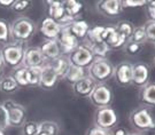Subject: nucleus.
I'll return each instance as SVG.
<instances>
[{
  "mask_svg": "<svg viewBox=\"0 0 155 135\" xmlns=\"http://www.w3.org/2000/svg\"><path fill=\"white\" fill-rule=\"evenodd\" d=\"M60 80H61V79L56 74V72L54 71V69L51 67L48 63H46L44 67H43L39 87L45 90H52L58 86Z\"/></svg>",
  "mask_w": 155,
  "mask_h": 135,
  "instance_id": "dca6fc26",
  "label": "nucleus"
},
{
  "mask_svg": "<svg viewBox=\"0 0 155 135\" xmlns=\"http://www.w3.org/2000/svg\"><path fill=\"white\" fill-rule=\"evenodd\" d=\"M37 31V25L31 18L17 17L11 24V38L13 41L27 44Z\"/></svg>",
  "mask_w": 155,
  "mask_h": 135,
  "instance_id": "f257e3e1",
  "label": "nucleus"
},
{
  "mask_svg": "<svg viewBox=\"0 0 155 135\" xmlns=\"http://www.w3.org/2000/svg\"><path fill=\"white\" fill-rule=\"evenodd\" d=\"M153 67L155 68V55H154V57H153Z\"/></svg>",
  "mask_w": 155,
  "mask_h": 135,
  "instance_id": "49530a36",
  "label": "nucleus"
},
{
  "mask_svg": "<svg viewBox=\"0 0 155 135\" xmlns=\"http://www.w3.org/2000/svg\"><path fill=\"white\" fill-rule=\"evenodd\" d=\"M150 67L145 62H138L132 64V83L134 87L141 88L150 83Z\"/></svg>",
  "mask_w": 155,
  "mask_h": 135,
  "instance_id": "1a4fd4ad",
  "label": "nucleus"
},
{
  "mask_svg": "<svg viewBox=\"0 0 155 135\" xmlns=\"http://www.w3.org/2000/svg\"><path fill=\"white\" fill-rule=\"evenodd\" d=\"M58 42L61 48V54L62 55H69L75 48H77L81 45L79 40L72 36L70 30L68 28V25H63L61 29V32L59 34L58 38Z\"/></svg>",
  "mask_w": 155,
  "mask_h": 135,
  "instance_id": "9d476101",
  "label": "nucleus"
},
{
  "mask_svg": "<svg viewBox=\"0 0 155 135\" xmlns=\"http://www.w3.org/2000/svg\"><path fill=\"white\" fill-rule=\"evenodd\" d=\"M146 11H147L148 21H155V1H147Z\"/></svg>",
  "mask_w": 155,
  "mask_h": 135,
  "instance_id": "ea45409f",
  "label": "nucleus"
},
{
  "mask_svg": "<svg viewBox=\"0 0 155 135\" xmlns=\"http://www.w3.org/2000/svg\"><path fill=\"white\" fill-rule=\"evenodd\" d=\"M95 86L97 83L92 78H90L89 76H86L78 80L76 84L72 85V92L78 97H89Z\"/></svg>",
  "mask_w": 155,
  "mask_h": 135,
  "instance_id": "a211bd4d",
  "label": "nucleus"
},
{
  "mask_svg": "<svg viewBox=\"0 0 155 135\" xmlns=\"http://www.w3.org/2000/svg\"><path fill=\"white\" fill-rule=\"evenodd\" d=\"M131 41H134V42H139V44H144L147 41V37H146V33H145L144 27H137L134 28V31L132 33V37H131Z\"/></svg>",
  "mask_w": 155,
  "mask_h": 135,
  "instance_id": "f704fd0d",
  "label": "nucleus"
},
{
  "mask_svg": "<svg viewBox=\"0 0 155 135\" xmlns=\"http://www.w3.org/2000/svg\"><path fill=\"white\" fill-rule=\"evenodd\" d=\"M63 5H64L67 16L71 21L78 20V17L84 8L83 4L81 1H76V0H66V1H63Z\"/></svg>",
  "mask_w": 155,
  "mask_h": 135,
  "instance_id": "b1692460",
  "label": "nucleus"
},
{
  "mask_svg": "<svg viewBox=\"0 0 155 135\" xmlns=\"http://www.w3.org/2000/svg\"><path fill=\"white\" fill-rule=\"evenodd\" d=\"M46 60L41 53V49L38 46L35 47H27L24 57H23L22 67L27 68H41L46 64Z\"/></svg>",
  "mask_w": 155,
  "mask_h": 135,
  "instance_id": "9b49d317",
  "label": "nucleus"
},
{
  "mask_svg": "<svg viewBox=\"0 0 155 135\" xmlns=\"http://www.w3.org/2000/svg\"><path fill=\"white\" fill-rule=\"evenodd\" d=\"M111 135H130V130L123 126H116L114 130H111Z\"/></svg>",
  "mask_w": 155,
  "mask_h": 135,
  "instance_id": "a19ab883",
  "label": "nucleus"
},
{
  "mask_svg": "<svg viewBox=\"0 0 155 135\" xmlns=\"http://www.w3.org/2000/svg\"><path fill=\"white\" fill-rule=\"evenodd\" d=\"M95 7L100 14L107 17H116L123 11L121 0H101L97 2Z\"/></svg>",
  "mask_w": 155,
  "mask_h": 135,
  "instance_id": "2eb2a0df",
  "label": "nucleus"
},
{
  "mask_svg": "<svg viewBox=\"0 0 155 135\" xmlns=\"http://www.w3.org/2000/svg\"><path fill=\"white\" fill-rule=\"evenodd\" d=\"M8 127H9L8 115H7V111H6L5 107L2 105V103H0V130L5 132Z\"/></svg>",
  "mask_w": 155,
  "mask_h": 135,
  "instance_id": "e433bc0d",
  "label": "nucleus"
},
{
  "mask_svg": "<svg viewBox=\"0 0 155 135\" xmlns=\"http://www.w3.org/2000/svg\"><path fill=\"white\" fill-rule=\"evenodd\" d=\"M31 5H32V1L30 0H15L11 9L15 13H24L31 7Z\"/></svg>",
  "mask_w": 155,
  "mask_h": 135,
  "instance_id": "72a5a7b5",
  "label": "nucleus"
},
{
  "mask_svg": "<svg viewBox=\"0 0 155 135\" xmlns=\"http://www.w3.org/2000/svg\"><path fill=\"white\" fill-rule=\"evenodd\" d=\"M0 135H5V132H2V130H0Z\"/></svg>",
  "mask_w": 155,
  "mask_h": 135,
  "instance_id": "de8ad7c7",
  "label": "nucleus"
},
{
  "mask_svg": "<svg viewBox=\"0 0 155 135\" xmlns=\"http://www.w3.org/2000/svg\"><path fill=\"white\" fill-rule=\"evenodd\" d=\"M129 121L138 133H147L155 130V118L150 108L140 105L130 112Z\"/></svg>",
  "mask_w": 155,
  "mask_h": 135,
  "instance_id": "f03ea898",
  "label": "nucleus"
},
{
  "mask_svg": "<svg viewBox=\"0 0 155 135\" xmlns=\"http://www.w3.org/2000/svg\"><path fill=\"white\" fill-rule=\"evenodd\" d=\"M94 126L106 130H114L118 123V116L111 107L99 108L95 110L93 118Z\"/></svg>",
  "mask_w": 155,
  "mask_h": 135,
  "instance_id": "39448f33",
  "label": "nucleus"
},
{
  "mask_svg": "<svg viewBox=\"0 0 155 135\" xmlns=\"http://www.w3.org/2000/svg\"><path fill=\"white\" fill-rule=\"evenodd\" d=\"M25 49H27L25 44L16 42V41H11L9 44L2 46L0 49V55L2 57L5 67L13 70L22 67Z\"/></svg>",
  "mask_w": 155,
  "mask_h": 135,
  "instance_id": "7ed1b4c3",
  "label": "nucleus"
},
{
  "mask_svg": "<svg viewBox=\"0 0 155 135\" xmlns=\"http://www.w3.org/2000/svg\"><path fill=\"white\" fill-rule=\"evenodd\" d=\"M39 130H43L47 132L50 135H58L60 132V127L58 123L53 120H44L39 123Z\"/></svg>",
  "mask_w": 155,
  "mask_h": 135,
  "instance_id": "7c9ffc66",
  "label": "nucleus"
},
{
  "mask_svg": "<svg viewBox=\"0 0 155 135\" xmlns=\"http://www.w3.org/2000/svg\"><path fill=\"white\" fill-rule=\"evenodd\" d=\"M90 102L97 109L105 107H110L114 100V94L111 88L106 84H97L93 92L89 96Z\"/></svg>",
  "mask_w": 155,
  "mask_h": 135,
  "instance_id": "0eeeda50",
  "label": "nucleus"
},
{
  "mask_svg": "<svg viewBox=\"0 0 155 135\" xmlns=\"http://www.w3.org/2000/svg\"><path fill=\"white\" fill-rule=\"evenodd\" d=\"M68 58H69V62L71 65L86 69V70L95 60L92 52L90 51V48L85 44H81L77 48H75L68 55Z\"/></svg>",
  "mask_w": 155,
  "mask_h": 135,
  "instance_id": "6e6552de",
  "label": "nucleus"
},
{
  "mask_svg": "<svg viewBox=\"0 0 155 135\" xmlns=\"http://www.w3.org/2000/svg\"><path fill=\"white\" fill-rule=\"evenodd\" d=\"M37 135H50L47 132H45V130H39V132H38V134Z\"/></svg>",
  "mask_w": 155,
  "mask_h": 135,
  "instance_id": "c03bdc74",
  "label": "nucleus"
},
{
  "mask_svg": "<svg viewBox=\"0 0 155 135\" xmlns=\"http://www.w3.org/2000/svg\"><path fill=\"white\" fill-rule=\"evenodd\" d=\"M2 105L5 107L7 115H8V123L9 127H22L27 121V109L24 105L13 101L6 100L2 102Z\"/></svg>",
  "mask_w": 155,
  "mask_h": 135,
  "instance_id": "423d86ee",
  "label": "nucleus"
},
{
  "mask_svg": "<svg viewBox=\"0 0 155 135\" xmlns=\"http://www.w3.org/2000/svg\"><path fill=\"white\" fill-rule=\"evenodd\" d=\"M115 67L108 58H95L87 69V76L97 84H105V81L114 77Z\"/></svg>",
  "mask_w": 155,
  "mask_h": 135,
  "instance_id": "20e7f679",
  "label": "nucleus"
},
{
  "mask_svg": "<svg viewBox=\"0 0 155 135\" xmlns=\"http://www.w3.org/2000/svg\"><path fill=\"white\" fill-rule=\"evenodd\" d=\"M153 44H154V47H155V42H153Z\"/></svg>",
  "mask_w": 155,
  "mask_h": 135,
  "instance_id": "09e8293b",
  "label": "nucleus"
},
{
  "mask_svg": "<svg viewBox=\"0 0 155 135\" xmlns=\"http://www.w3.org/2000/svg\"><path fill=\"white\" fill-rule=\"evenodd\" d=\"M143 27H144L147 40L155 42V21H147Z\"/></svg>",
  "mask_w": 155,
  "mask_h": 135,
  "instance_id": "c9c22d12",
  "label": "nucleus"
},
{
  "mask_svg": "<svg viewBox=\"0 0 155 135\" xmlns=\"http://www.w3.org/2000/svg\"><path fill=\"white\" fill-rule=\"evenodd\" d=\"M154 135H155V134H154Z\"/></svg>",
  "mask_w": 155,
  "mask_h": 135,
  "instance_id": "8fccbe9b",
  "label": "nucleus"
},
{
  "mask_svg": "<svg viewBox=\"0 0 155 135\" xmlns=\"http://www.w3.org/2000/svg\"><path fill=\"white\" fill-rule=\"evenodd\" d=\"M116 84L121 87H127L132 83V64L130 62L118 63L114 69V77Z\"/></svg>",
  "mask_w": 155,
  "mask_h": 135,
  "instance_id": "ddd939ff",
  "label": "nucleus"
},
{
  "mask_svg": "<svg viewBox=\"0 0 155 135\" xmlns=\"http://www.w3.org/2000/svg\"><path fill=\"white\" fill-rule=\"evenodd\" d=\"M87 76V70L86 69H82V68L75 67V65H70V68L68 69L66 76L63 77V79L66 80L69 85L76 84L78 80H81L82 78Z\"/></svg>",
  "mask_w": 155,
  "mask_h": 135,
  "instance_id": "393cba45",
  "label": "nucleus"
},
{
  "mask_svg": "<svg viewBox=\"0 0 155 135\" xmlns=\"http://www.w3.org/2000/svg\"><path fill=\"white\" fill-rule=\"evenodd\" d=\"M115 30L117 31V33L120 36H122L124 39H127V41L131 39L132 33L134 31V25L132 22L127 21V20H122L120 22L116 23V25L114 27Z\"/></svg>",
  "mask_w": 155,
  "mask_h": 135,
  "instance_id": "bb28decb",
  "label": "nucleus"
},
{
  "mask_svg": "<svg viewBox=\"0 0 155 135\" xmlns=\"http://www.w3.org/2000/svg\"><path fill=\"white\" fill-rule=\"evenodd\" d=\"M40 49H41V53L44 55L46 62H52L60 55H62L61 48H60L58 40H46L44 44L40 46Z\"/></svg>",
  "mask_w": 155,
  "mask_h": 135,
  "instance_id": "aec40b11",
  "label": "nucleus"
},
{
  "mask_svg": "<svg viewBox=\"0 0 155 135\" xmlns=\"http://www.w3.org/2000/svg\"><path fill=\"white\" fill-rule=\"evenodd\" d=\"M27 69V68H25ZM41 68H29L25 70V79H27V84L28 87H39L40 83V77H41Z\"/></svg>",
  "mask_w": 155,
  "mask_h": 135,
  "instance_id": "cd10ccee",
  "label": "nucleus"
},
{
  "mask_svg": "<svg viewBox=\"0 0 155 135\" xmlns=\"http://www.w3.org/2000/svg\"><path fill=\"white\" fill-rule=\"evenodd\" d=\"M62 25H60L51 17H45L40 25V33L45 40H58L61 32Z\"/></svg>",
  "mask_w": 155,
  "mask_h": 135,
  "instance_id": "f3484780",
  "label": "nucleus"
},
{
  "mask_svg": "<svg viewBox=\"0 0 155 135\" xmlns=\"http://www.w3.org/2000/svg\"><path fill=\"white\" fill-rule=\"evenodd\" d=\"M138 100L144 107H155V83H148L139 89Z\"/></svg>",
  "mask_w": 155,
  "mask_h": 135,
  "instance_id": "6ab92c4d",
  "label": "nucleus"
},
{
  "mask_svg": "<svg viewBox=\"0 0 155 135\" xmlns=\"http://www.w3.org/2000/svg\"><path fill=\"white\" fill-rule=\"evenodd\" d=\"M84 44L89 47L95 58H107L111 52L104 41H85Z\"/></svg>",
  "mask_w": 155,
  "mask_h": 135,
  "instance_id": "4be33fe9",
  "label": "nucleus"
},
{
  "mask_svg": "<svg viewBox=\"0 0 155 135\" xmlns=\"http://www.w3.org/2000/svg\"><path fill=\"white\" fill-rule=\"evenodd\" d=\"M68 28L72 33V36H75L81 42V41L86 40V37H87V33H89V30L91 27L86 21L78 18V20H75L71 23H69Z\"/></svg>",
  "mask_w": 155,
  "mask_h": 135,
  "instance_id": "412c9836",
  "label": "nucleus"
},
{
  "mask_svg": "<svg viewBox=\"0 0 155 135\" xmlns=\"http://www.w3.org/2000/svg\"><path fill=\"white\" fill-rule=\"evenodd\" d=\"M144 49V44H139V42H134L129 40L125 46L123 47L124 53L129 55V56H138L139 54H141V52Z\"/></svg>",
  "mask_w": 155,
  "mask_h": 135,
  "instance_id": "c756f323",
  "label": "nucleus"
},
{
  "mask_svg": "<svg viewBox=\"0 0 155 135\" xmlns=\"http://www.w3.org/2000/svg\"><path fill=\"white\" fill-rule=\"evenodd\" d=\"M51 67L54 69V71L56 72V74L60 77V79H63V77L66 76L68 69L70 68V62H69V58L68 55H60V56L55 58L54 61L52 62H47Z\"/></svg>",
  "mask_w": 155,
  "mask_h": 135,
  "instance_id": "5701e85b",
  "label": "nucleus"
},
{
  "mask_svg": "<svg viewBox=\"0 0 155 135\" xmlns=\"http://www.w3.org/2000/svg\"><path fill=\"white\" fill-rule=\"evenodd\" d=\"M130 135H145L143 133H130Z\"/></svg>",
  "mask_w": 155,
  "mask_h": 135,
  "instance_id": "a18cd8bd",
  "label": "nucleus"
},
{
  "mask_svg": "<svg viewBox=\"0 0 155 135\" xmlns=\"http://www.w3.org/2000/svg\"><path fill=\"white\" fill-rule=\"evenodd\" d=\"M101 41H104L110 49L123 48L127 42V39L117 33L114 27H104V30L101 32Z\"/></svg>",
  "mask_w": 155,
  "mask_h": 135,
  "instance_id": "f8f14e48",
  "label": "nucleus"
},
{
  "mask_svg": "<svg viewBox=\"0 0 155 135\" xmlns=\"http://www.w3.org/2000/svg\"><path fill=\"white\" fill-rule=\"evenodd\" d=\"M15 0H0V7L2 8H9L11 9Z\"/></svg>",
  "mask_w": 155,
  "mask_h": 135,
  "instance_id": "79ce46f5",
  "label": "nucleus"
},
{
  "mask_svg": "<svg viewBox=\"0 0 155 135\" xmlns=\"http://www.w3.org/2000/svg\"><path fill=\"white\" fill-rule=\"evenodd\" d=\"M147 1L146 0H122L123 8H138V7H144L146 6Z\"/></svg>",
  "mask_w": 155,
  "mask_h": 135,
  "instance_id": "4c0bfd02",
  "label": "nucleus"
},
{
  "mask_svg": "<svg viewBox=\"0 0 155 135\" xmlns=\"http://www.w3.org/2000/svg\"><path fill=\"white\" fill-rule=\"evenodd\" d=\"M39 132V123L35 120H27L22 126L23 135H37Z\"/></svg>",
  "mask_w": 155,
  "mask_h": 135,
  "instance_id": "473e14b6",
  "label": "nucleus"
},
{
  "mask_svg": "<svg viewBox=\"0 0 155 135\" xmlns=\"http://www.w3.org/2000/svg\"><path fill=\"white\" fill-rule=\"evenodd\" d=\"M18 85L12 74H5L0 79V92L2 94H13L18 90Z\"/></svg>",
  "mask_w": 155,
  "mask_h": 135,
  "instance_id": "a878e982",
  "label": "nucleus"
},
{
  "mask_svg": "<svg viewBox=\"0 0 155 135\" xmlns=\"http://www.w3.org/2000/svg\"><path fill=\"white\" fill-rule=\"evenodd\" d=\"M47 7H48V17L54 20L60 25H68L72 21L67 16L66 11H64V5L63 1H55V0H48L46 1Z\"/></svg>",
  "mask_w": 155,
  "mask_h": 135,
  "instance_id": "4468645a",
  "label": "nucleus"
},
{
  "mask_svg": "<svg viewBox=\"0 0 155 135\" xmlns=\"http://www.w3.org/2000/svg\"><path fill=\"white\" fill-rule=\"evenodd\" d=\"M5 69H6L5 63H4L2 57H1V55H0V79L5 76Z\"/></svg>",
  "mask_w": 155,
  "mask_h": 135,
  "instance_id": "37998d69",
  "label": "nucleus"
},
{
  "mask_svg": "<svg viewBox=\"0 0 155 135\" xmlns=\"http://www.w3.org/2000/svg\"><path fill=\"white\" fill-rule=\"evenodd\" d=\"M85 135H111V130H102V128H99V127L93 125L86 130Z\"/></svg>",
  "mask_w": 155,
  "mask_h": 135,
  "instance_id": "58836bf2",
  "label": "nucleus"
},
{
  "mask_svg": "<svg viewBox=\"0 0 155 135\" xmlns=\"http://www.w3.org/2000/svg\"><path fill=\"white\" fill-rule=\"evenodd\" d=\"M25 68L24 67H20L15 69L13 73H12V76L14 77L15 79V81L17 83L18 85V87L21 88V87H28V84H27V79H25Z\"/></svg>",
  "mask_w": 155,
  "mask_h": 135,
  "instance_id": "2f4dec72",
  "label": "nucleus"
},
{
  "mask_svg": "<svg viewBox=\"0 0 155 135\" xmlns=\"http://www.w3.org/2000/svg\"><path fill=\"white\" fill-rule=\"evenodd\" d=\"M11 40V24L6 20L0 18V44H9Z\"/></svg>",
  "mask_w": 155,
  "mask_h": 135,
  "instance_id": "c85d7f7f",
  "label": "nucleus"
}]
</instances>
